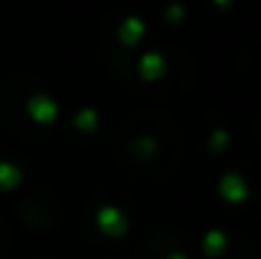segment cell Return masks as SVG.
<instances>
[{
	"label": "cell",
	"mask_w": 261,
	"mask_h": 259,
	"mask_svg": "<svg viewBox=\"0 0 261 259\" xmlns=\"http://www.w3.org/2000/svg\"><path fill=\"white\" fill-rule=\"evenodd\" d=\"M140 33H142V23H140V20H135V18H129V20L124 23V28H122V38H124V41H129V43H132V41H137V36H140Z\"/></svg>",
	"instance_id": "cell-1"
}]
</instances>
